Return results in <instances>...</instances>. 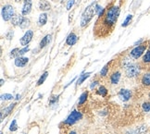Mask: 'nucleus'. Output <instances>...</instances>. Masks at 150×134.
Wrapping results in <instances>:
<instances>
[{"label": "nucleus", "mask_w": 150, "mask_h": 134, "mask_svg": "<svg viewBox=\"0 0 150 134\" xmlns=\"http://www.w3.org/2000/svg\"><path fill=\"white\" fill-rule=\"evenodd\" d=\"M120 9L118 6H111L106 10V13L98 18L95 26V35L105 37L111 32L120 16Z\"/></svg>", "instance_id": "f257e3e1"}, {"label": "nucleus", "mask_w": 150, "mask_h": 134, "mask_svg": "<svg viewBox=\"0 0 150 134\" xmlns=\"http://www.w3.org/2000/svg\"><path fill=\"white\" fill-rule=\"evenodd\" d=\"M96 3H93L85 8L84 12L82 15V18H81V27H85L91 21V20L93 19V17L96 13Z\"/></svg>", "instance_id": "f03ea898"}, {"label": "nucleus", "mask_w": 150, "mask_h": 134, "mask_svg": "<svg viewBox=\"0 0 150 134\" xmlns=\"http://www.w3.org/2000/svg\"><path fill=\"white\" fill-rule=\"evenodd\" d=\"M32 0H24L23 1V7H22V10H21V14L23 16H27L29 13L31 12L32 10Z\"/></svg>", "instance_id": "1a4fd4ad"}, {"label": "nucleus", "mask_w": 150, "mask_h": 134, "mask_svg": "<svg viewBox=\"0 0 150 134\" xmlns=\"http://www.w3.org/2000/svg\"><path fill=\"white\" fill-rule=\"evenodd\" d=\"M24 17L23 15H15L12 19H11V24H12L13 26H20L21 24L22 20H23Z\"/></svg>", "instance_id": "4468645a"}, {"label": "nucleus", "mask_w": 150, "mask_h": 134, "mask_svg": "<svg viewBox=\"0 0 150 134\" xmlns=\"http://www.w3.org/2000/svg\"><path fill=\"white\" fill-rule=\"evenodd\" d=\"M51 38H52L51 34H47V35H45L41 40V42H40V44H39V48L40 49H43L44 47H45V46H47L51 42Z\"/></svg>", "instance_id": "2eb2a0df"}, {"label": "nucleus", "mask_w": 150, "mask_h": 134, "mask_svg": "<svg viewBox=\"0 0 150 134\" xmlns=\"http://www.w3.org/2000/svg\"><path fill=\"white\" fill-rule=\"evenodd\" d=\"M73 5H74V0H70V1L68 2V5H67V9L71 10Z\"/></svg>", "instance_id": "f704fd0d"}, {"label": "nucleus", "mask_w": 150, "mask_h": 134, "mask_svg": "<svg viewBox=\"0 0 150 134\" xmlns=\"http://www.w3.org/2000/svg\"><path fill=\"white\" fill-rule=\"evenodd\" d=\"M142 62L144 64H149L150 63V49L147 50L145 54L143 56V58H142Z\"/></svg>", "instance_id": "4be33fe9"}, {"label": "nucleus", "mask_w": 150, "mask_h": 134, "mask_svg": "<svg viewBox=\"0 0 150 134\" xmlns=\"http://www.w3.org/2000/svg\"><path fill=\"white\" fill-rule=\"evenodd\" d=\"M51 8V5L47 0H41L39 2V9L42 11H47Z\"/></svg>", "instance_id": "dca6fc26"}, {"label": "nucleus", "mask_w": 150, "mask_h": 134, "mask_svg": "<svg viewBox=\"0 0 150 134\" xmlns=\"http://www.w3.org/2000/svg\"><path fill=\"white\" fill-rule=\"evenodd\" d=\"M16 99H17V100H19V99H21V95H17Z\"/></svg>", "instance_id": "e433bc0d"}, {"label": "nucleus", "mask_w": 150, "mask_h": 134, "mask_svg": "<svg viewBox=\"0 0 150 134\" xmlns=\"http://www.w3.org/2000/svg\"><path fill=\"white\" fill-rule=\"evenodd\" d=\"M83 118V114L77 111V110H73V111L68 116V118L65 119V121L63 122L65 125L67 126H71L74 123H76L77 121H79L80 119H82Z\"/></svg>", "instance_id": "423d86ee"}, {"label": "nucleus", "mask_w": 150, "mask_h": 134, "mask_svg": "<svg viewBox=\"0 0 150 134\" xmlns=\"http://www.w3.org/2000/svg\"><path fill=\"white\" fill-rule=\"evenodd\" d=\"M139 74H140V67L137 64L132 63L125 68V75L127 78L134 79L136 78Z\"/></svg>", "instance_id": "7ed1b4c3"}, {"label": "nucleus", "mask_w": 150, "mask_h": 134, "mask_svg": "<svg viewBox=\"0 0 150 134\" xmlns=\"http://www.w3.org/2000/svg\"><path fill=\"white\" fill-rule=\"evenodd\" d=\"M1 15L5 21L11 20V19L15 16V9L11 5H5L2 8Z\"/></svg>", "instance_id": "39448f33"}, {"label": "nucleus", "mask_w": 150, "mask_h": 134, "mask_svg": "<svg viewBox=\"0 0 150 134\" xmlns=\"http://www.w3.org/2000/svg\"><path fill=\"white\" fill-rule=\"evenodd\" d=\"M57 100H59V95H55V96H52L50 101H49V104H56Z\"/></svg>", "instance_id": "2f4dec72"}, {"label": "nucleus", "mask_w": 150, "mask_h": 134, "mask_svg": "<svg viewBox=\"0 0 150 134\" xmlns=\"http://www.w3.org/2000/svg\"><path fill=\"white\" fill-rule=\"evenodd\" d=\"M142 42H143V39H141V40H139V41H137V42L134 44V45H136V46H137V45H140V44H142Z\"/></svg>", "instance_id": "c9c22d12"}, {"label": "nucleus", "mask_w": 150, "mask_h": 134, "mask_svg": "<svg viewBox=\"0 0 150 134\" xmlns=\"http://www.w3.org/2000/svg\"><path fill=\"white\" fill-rule=\"evenodd\" d=\"M96 95H98L102 97H106L108 95V89L104 85H100L96 90Z\"/></svg>", "instance_id": "a211bd4d"}, {"label": "nucleus", "mask_w": 150, "mask_h": 134, "mask_svg": "<svg viewBox=\"0 0 150 134\" xmlns=\"http://www.w3.org/2000/svg\"><path fill=\"white\" fill-rule=\"evenodd\" d=\"M47 22V13H42L39 16L38 19V25L39 26H44L45 25V23Z\"/></svg>", "instance_id": "6ab92c4d"}, {"label": "nucleus", "mask_w": 150, "mask_h": 134, "mask_svg": "<svg viewBox=\"0 0 150 134\" xmlns=\"http://www.w3.org/2000/svg\"><path fill=\"white\" fill-rule=\"evenodd\" d=\"M13 31H9L7 34H6V38H7L8 40H11L13 37Z\"/></svg>", "instance_id": "72a5a7b5"}, {"label": "nucleus", "mask_w": 150, "mask_h": 134, "mask_svg": "<svg viewBox=\"0 0 150 134\" xmlns=\"http://www.w3.org/2000/svg\"><path fill=\"white\" fill-rule=\"evenodd\" d=\"M79 2H80V0H79Z\"/></svg>", "instance_id": "37998d69"}, {"label": "nucleus", "mask_w": 150, "mask_h": 134, "mask_svg": "<svg viewBox=\"0 0 150 134\" xmlns=\"http://www.w3.org/2000/svg\"><path fill=\"white\" fill-rule=\"evenodd\" d=\"M30 50V48H29V46L27 45V46H25V47H23L22 49H21L20 50V54H19V56H22L24 54H26L27 52Z\"/></svg>", "instance_id": "7c9ffc66"}, {"label": "nucleus", "mask_w": 150, "mask_h": 134, "mask_svg": "<svg viewBox=\"0 0 150 134\" xmlns=\"http://www.w3.org/2000/svg\"><path fill=\"white\" fill-rule=\"evenodd\" d=\"M14 1H15V2H17V3H19V2H21V0H14Z\"/></svg>", "instance_id": "ea45409f"}, {"label": "nucleus", "mask_w": 150, "mask_h": 134, "mask_svg": "<svg viewBox=\"0 0 150 134\" xmlns=\"http://www.w3.org/2000/svg\"><path fill=\"white\" fill-rule=\"evenodd\" d=\"M108 69H109V64H107V65H105L103 67V68L101 69L100 71V77H106L108 73Z\"/></svg>", "instance_id": "b1692460"}, {"label": "nucleus", "mask_w": 150, "mask_h": 134, "mask_svg": "<svg viewBox=\"0 0 150 134\" xmlns=\"http://www.w3.org/2000/svg\"><path fill=\"white\" fill-rule=\"evenodd\" d=\"M92 74V72H86V73H83L81 76L79 77V79L77 80V85H81L82 84L83 81L86 80V79H88L90 77V75Z\"/></svg>", "instance_id": "412c9836"}, {"label": "nucleus", "mask_w": 150, "mask_h": 134, "mask_svg": "<svg viewBox=\"0 0 150 134\" xmlns=\"http://www.w3.org/2000/svg\"><path fill=\"white\" fill-rule=\"evenodd\" d=\"M118 96L122 102H127V101H129L132 97V92L128 89H122L119 92Z\"/></svg>", "instance_id": "6e6552de"}, {"label": "nucleus", "mask_w": 150, "mask_h": 134, "mask_svg": "<svg viewBox=\"0 0 150 134\" xmlns=\"http://www.w3.org/2000/svg\"><path fill=\"white\" fill-rule=\"evenodd\" d=\"M77 41H78V36H77L74 32H71V33L68 35V37H67L66 44H67L68 45L71 46V45H74L75 44H76V43H77Z\"/></svg>", "instance_id": "f8f14e48"}, {"label": "nucleus", "mask_w": 150, "mask_h": 134, "mask_svg": "<svg viewBox=\"0 0 150 134\" xmlns=\"http://www.w3.org/2000/svg\"><path fill=\"white\" fill-rule=\"evenodd\" d=\"M149 49H150V44H149Z\"/></svg>", "instance_id": "a19ab883"}, {"label": "nucleus", "mask_w": 150, "mask_h": 134, "mask_svg": "<svg viewBox=\"0 0 150 134\" xmlns=\"http://www.w3.org/2000/svg\"><path fill=\"white\" fill-rule=\"evenodd\" d=\"M120 78H122V73H120V71H114L110 75V78H109V81H110L111 84L117 85L120 83Z\"/></svg>", "instance_id": "9b49d317"}, {"label": "nucleus", "mask_w": 150, "mask_h": 134, "mask_svg": "<svg viewBox=\"0 0 150 134\" xmlns=\"http://www.w3.org/2000/svg\"><path fill=\"white\" fill-rule=\"evenodd\" d=\"M0 84H1V86L4 84V80H1V83H0Z\"/></svg>", "instance_id": "58836bf2"}, {"label": "nucleus", "mask_w": 150, "mask_h": 134, "mask_svg": "<svg viewBox=\"0 0 150 134\" xmlns=\"http://www.w3.org/2000/svg\"><path fill=\"white\" fill-rule=\"evenodd\" d=\"M132 20V15H128V16H127V18L125 19L124 22L122 24V27H127L131 23Z\"/></svg>", "instance_id": "cd10ccee"}, {"label": "nucleus", "mask_w": 150, "mask_h": 134, "mask_svg": "<svg viewBox=\"0 0 150 134\" xmlns=\"http://www.w3.org/2000/svg\"><path fill=\"white\" fill-rule=\"evenodd\" d=\"M15 106H16V103H12V104H10L8 106L6 107L5 109H2V111H1V121L4 119V116H7L8 115L10 114V112L13 110Z\"/></svg>", "instance_id": "ddd939ff"}, {"label": "nucleus", "mask_w": 150, "mask_h": 134, "mask_svg": "<svg viewBox=\"0 0 150 134\" xmlns=\"http://www.w3.org/2000/svg\"><path fill=\"white\" fill-rule=\"evenodd\" d=\"M30 24H31L30 20L24 17V19H23V20H22V22H21V24L20 25V27H21V29H27L29 26H30Z\"/></svg>", "instance_id": "393cba45"}, {"label": "nucleus", "mask_w": 150, "mask_h": 134, "mask_svg": "<svg viewBox=\"0 0 150 134\" xmlns=\"http://www.w3.org/2000/svg\"><path fill=\"white\" fill-rule=\"evenodd\" d=\"M0 134H3V132H1V133H0Z\"/></svg>", "instance_id": "79ce46f5"}, {"label": "nucleus", "mask_w": 150, "mask_h": 134, "mask_svg": "<svg viewBox=\"0 0 150 134\" xmlns=\"http://www.w3.org/2000/svg\"><path fill=\"white\" fill-rule=\"evenodd\" d=\"M20 48H14L13 50H11V52H10V54H9V56L11 57V58H17L19 56V54H20Z\"/></svg>", "instance_id": "a878e982"}, {"label": "nucleus", "mask_w": 150, "mask_h": 134, "mask_svg": "<svg viewBox=\"0 0 150 134\" xmlns=\"http://www.w3.org/2000/svg\"><path fill=\"white\" fill-rule=\"evenodd\" d=\"M87 97H88V92L85 91L80 95L79 101H78V106H83V104L86 102V100H87Z\"/></svg>", "instance_id": "aec40b11"}, {"label": "nucleus", "mask_w": 150, "mask_h": 134, "mask_svg": "<svg viewBox=\"0 0 150 134\" xmlns=\"http://www.w3.org/2000/svg\"><path fill=\"white\" fill-rule=\"evenodd\" d=\"M141 83L146 87H150V72H146L143 75L141 78Z\"/></svg>", "instance_id": "f3484780"}, {"label": "nucleus", "mask_w": 150, "mask_h": 134, "mask_svg": "<svg viewBox=\"0 0 150 134\" xmlns=\"http://www.w3.org/2000/svg\"><path fill=\"white\" fill-rule=\"evenodd\" d=\"M29 62V58L28 57H24V56H18L17 58H15L14 64L16 67L18 68H23L25 67Z\"/></svg>", "instance_id": "9d476101"}, {"label": "nucleus", "mask_w": 150, "mask_h": 134, "mask_svg": "<svg viewBox=\"0 0 150 134\" xmlns=\"http://www.w3.org/2000/svg\"><path fill=\"white\" fill-rule=\"evenodd\" d=\"M146 47H147L146 42L144 44H141L140 45L135 46V47L130 52V56L132 58V59H138L140 56H142L144 55Z\"/></svg>", "instance_id": "20e7f679"}, {"label": "nucleus", "mask_w": 150, "mask_h": 134, "mask_svg": "<svg viewBox=\"0 0 150 134\" xmlns=\"http://www.w3.org/2000/svg\"><path fill=\"white\" fill-rule=\"evenodd\" d=\"M99 84V81L98 80H94V81H92L91 83V84H90V89L91 90H94L96 87V85H98Z\"/></svg>", "instance_id": "473e14b6"}, {"label": "nucleus", "mask_w": 150, "mask_h": 134, "mask_svg": "<svg viewBox=\"0 0 150 134\" xmlns=\"http://www.w3.org/2000/svg\"><path fill=\"white\" fill-rule=\"evenodd\" d=\"M14 97L12 95L10 94H5V95H1V100H5V101H9V100H12Z\"/></svg>", "instance_id": "c756f323"}, {"label": "nucleus", "mask_w": 150, "mask_h": 134, "mask_svg": "<svg viewBox=\"0 0 150 134\" xmlns=\"http://www.w3.org/2000/svg\"><path fill=\"white\" fill-rule=\"evenodd\" d=\"M47 76H48V72H47V71H45V72L43 73L42 76L40 77V79L38 80V81H37V86H39V85L43 84V83H45V80H47Z\"/></svg>", "instance_id": "5701e85b"}, {"label": "nucleus", "mask_w": 150, "mask_h": 134, "mask_svg": "<svg viewBox=\"0 0 150 134\" xmlns=\"http://www.w3.org/2000/svg\"><path fill=\"white\" fill-rule=\"evenodd\" d=\"M142 109H143V111L144 112H149L150 111V102H146V103H144L142 104Z\"/></svg>", "instance_id": "c85d7f7f"}, {"label": "nucleus", "mask_w": 150, "mask_h": 134, "mask_svg": "<svg viewBox=\"0 0 150 134\" xmlns=\"http://www.w3.org/2000/svg\"><path fill=\"white\" fill-rule=\"evenodd\" d=\"M69 134H77V132H76V131H74V130H72V131H71Z\"/></svg>", "instance_id": "4c0bfd02"}, {"label": "nucleus", "mask_w": 150, "mask_h": 134, "mask_svg": "<svg viewBox=\"0 0 150 134\" xmlns=\"http://www.w3.org/2000/svg\"><path fill=\"white\" fill-rule=\"evenodd\" d=\"M17 130H18V125H17V120L16 119H13L12 122L10 123V126H9V130L10 131H16Z\"/></svg>", "instance_id": "bb28decb"}, {"label": "nucleus", "mask_w": 150, "mask_h": 134, "mask_svg": "<svg viewBox=\"0 0 150 134\" xmlns=\"http://www.w3.org/2000/svg\"><path fill=\"white\" fill-rule=\"evenodd\" d=\"M33 37V31H32V30H28V31L24 33V35L21 38V40H20L21 44V45H23V46L28 45V44L32 41Z\"/></svg>", "instance_id": "0eeeda50"}]
</instances>
